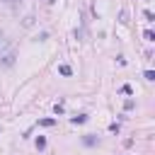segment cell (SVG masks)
Masks as SVG:
<instances>
[{"label": "cell", "mask_w": 155, "mask_h": 155, "mask_svg": "<svg viewBox=\"0 0 155 155\" xmlns=\"http://www.w3.org/2000/svg\"><path fill=\"white\" fill-rule=\"evenodd\" d=\"M58 73H61L63 78H70V75H73V68H70V65H61V68H58Z\"/></svg>", "instance_id": "obj_1"}, {"label": "cell", "mask_w": 155, "mask_h": 155, "mask_svg": "<svg viewBox=\"0 0 155 155\" xmlns=\"http://www.w3.org/2000/svg\"><path fill=\"white\" fill-rule=\"evenodd\" d=\"M70 121H73V124H85V121H87V116H85V114H78V116H73Z\"/></svg>", "instance_id": "obj_2"}, {"label": "cell", "mask_w": 155, "mask_h": 155, "mask_svg": "<svg viewBox=\"0 0 155 155\" xmlns=\"http://www.w3.org/2000/svg\"><path fill=\"white\" fill-rule=\"evenodd\" d=\"M36 148H39V150H44V148H46V138H44V136H39V138H36Z\"/></svg>", "instance_id": "obj_3"}, {"label": "cell", "mask_w": 155, "mask_h": 155, "mask_svg": "<svg viewBox=\"0 0 155 155\" xmlns=\"http://www.w3.org/2000/svg\"><path fill=\"white\" fill-rule=\"evenodd\" d=\"M143 36H145V41H155V34H153L150 29H145V31H143Z\"/></svg>", "instance_id": "obj_4"}, {"label": "cell", "mask_w": 155, "mask_h": 155, "mask_svg": "<svg viewBox=\"0 0 155 155\" xmlns=\"http://www.w3.org/2000/svg\"><path fill=\"white\" fill-rule=\"evenodd\" d=\"M39 124H41V126H53V124H56V121H53V119H41V121H39Z\"/></svg>", "instance_id": "obj_5"}, {"label": "cell", "mask_w": 155, "mask_h": 155, "mask_svg": "<svg viewBox=\"0 0 155 155\" xmlns=\"http://www.w3.org/2000/svg\"><path fill=\"white\" fill-rule=\"evenodd\" d=\"M143 78H145V80H155V73H153V70H145V75H143Z\"/></svg>", "instance_id": "obj_6"}, {"label": "cell", "mask_w": 155, "mask_h": 155, "mask_svg": "<svg viewBox=\"0 0 155 155\" xmlns=\"http://www.w3.org/2000/svg\"><path fill=\"white\" fill-rule=\"evenodd\" d=\"M121 92H124V94H131V92H133V87H131V85H124V87H121Z\"/></svg>", "instance_id": "obj_7"}, {"label": "cell", "mask_w": 155, "mask_h": 155, "mask_svg": "<svg viewBox=\"0 0 155 155\" xmlns=\"http://www.w3.org/2000/svg\"><path fill=\"white\" fill-rule=\"evenodd\" d=\"M85 143H87V145H94V143H97V138H92V136H87V138H85Z\"/></svg>", "instance_id": "obj_8"}, {"label": "cell", "mask_w": 155, "mask_h": 155, "mask_svg": "<svg viewBox=\"0 0 155 155\" xmlns=\"http://www.w3.org/2000/svg\"><path fill=\"white\" fill-rule=\"evenodd\" d=\"M2 39H5V36H2V31H0V44H2Z\"/></svg>", "instance_id": "obj_9"}, {"label": "cell", "mask_w": 155, "mask_h": 155, "mask_svg": "<svg viewBox=\"0 0 155 155\" xmlns=\"http://www.w3.org/2000/svg\"><path fill=\"white\" fill-rule=\"evenodd\" d=\"M5 2H10V5H12V2H17V0H5Z\"/></svg>", "instance_id": "obj_10"}]
</instances>
